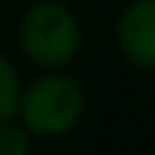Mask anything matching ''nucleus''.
<instances>
[{"instance_id": "f257e3e1", "label": "nucleus", "mask_w": 155, "mask_h": 155, "mask_svg": "<svg viewBox=\"0 0 155 155\" xmlns=\"http://www.w3.org/2000/svg\"><path fill=\"white\" fill-rule=\"evenodd\" d=\"M18 46L31 64L61 70L79 55L82 28L61 0H40L18 21Z\"/></svg>"}, {"instance_id": "f03ea898", "label": "nucleus", "mask_w": 155, "mask_h": 155, "mask_svg": "<svg viewBox=\"0 0 155 155\" xmlns=\"http://www.w3.org/2000/svg\"><path fill=\"white\" fill-rule=\"evenodd\" d=\"M82 113H85V91L67 73L49 70L46 76H37L28 88H21L18 116L31 134L61 137L79 125Z\"/></svg>"}, {"instance_id": "7ed1b4c3", "label": "nucleus", "mask_w": 155, "mask_h": 155, "mask_svg": "<svg viewBox=\"0 0 155 155\" xmlns=\"http://www.w3.org/2000/svg\"><path fill=\"white\" fill-rule=\"evenodd\" d=\"M119 52L137 70H155V0H134L116 25Z\"/></svg>"}, {"instance_id": "20e7f679", "label": "nucleus", "mask_w": 155, "mask_h": 155, "mask_svg": "<svg viewBox=\"0 0 155 155\" xmlns=\"http://www.w3.org/2000/svg\"><path fill=\"white\" fill-rule=\"evenodd\" d=\"M18 101H21V76L15 64L0 52V122L18 116Z\"/></svg>"}, {"instance_id": "39448f33", "label": "nucleus", "mask_w": 155, "mask_h": 155, "mask_svg": "<svg viewBox=\"0 0 155 155\" xmlns=\"http://www.w3.org/2000/svg\"><path fill=\"white\" fill-rule=\"evenodd\" d=\"M0 155H31V131L12 119L0 122Z\"/></svg>"}]
</instances>
